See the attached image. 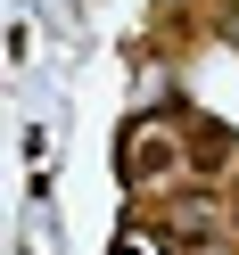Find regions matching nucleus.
Instances as JSON below:
<instances>
[{
	"label": "nucleus",
	"instance_id": "nucleus-1",
	"mask_svg": "<svg viewBox=\"0 0 239 255\" xmlns=\"http://www.w3.org/2000/svg\"><path fill=\"white\" fill-rule=\"evenodd\" d=\"M116 173H124V189H140V198H157V189L190 181V156H182V124H165V116L132 124V140L116 148Z\"/></svg>",
	"mask_w": 239,
	"mask_h": 255
},
{
	"label": "nucleus",
	"instance_id": "nucleus-2",
	"mask_svg": "<svg viewBox=\"0 0 239 255\" xmlns=\"http://www.w3.org/2000/svg\"><path fill=\"white\" fill-rule=\"evenodd\" d=\"M182 124V156H190V189L198 198H215L223 181L239 173V124H223V116H206V107H190V116H173Z\"/></svg>",
	"mask_w": 239,
	"mask_h": 255
},
{
	"label": "nucleus",
	"instance_id": "nucleus-3",
	"mask_svg": "<svg viewBox=\"0 0 239 255\" xmlns=\"http://www.w3.org/2000/svg\"><path fill=\"white\" fill-rule=\"evenodd\" d=\"M231 189H239V173H231Z\"/></svg>",
	"mask_w": 239,
	"mask_h": 255
}]
</instances>
